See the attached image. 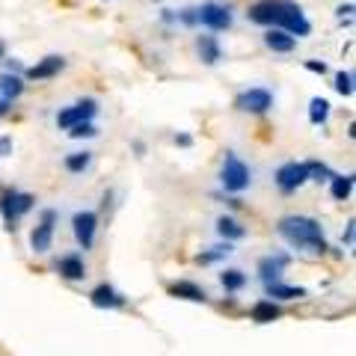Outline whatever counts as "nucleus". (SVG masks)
<instances>
[{"mask_svg":"<svg viewBox=\"0 0 356 356\" xmlns=\"http://www.w3.org/2000/svg\"><path fill=\"white\" fill-rule=\"evenodd\" d=\"M280 235L297 250H306V252H324L327 250L321 222L312 220V217H300V214L282 217L280 220Z\"/></svg>","mask_w":356,"mask_h":356,"instance_id":"nucleus-1","label":"nucleus"},{"mask_svg":"<svg viewBox=\"0 0 356 356\" xmlns=\"http://www.w3.org/2000/svg\"><path fill=\"white\" fill-rule=\"evenodd\" d=\"M0 57H3V42H0Z\"/></svg>","mask_w":356,"mask_h":356,"instance_id":"nucleus-35","label":"nucleus"},{"mask_svg":"<svg viewBox=\"0 0 356 356\" xmlns=\"http://www.w3.org/2000/svg\"><path fill=\"white\" fill-rule=\"evenodd\" d=\"M222 187L229 193H241L250 187V170L235 152H226V161H222V175H220Z\"/></svg>","mask_w":356,"mask_h":356,"instance_id":"nucleus-3","label":"nucleus"},{"mask_svg":"<svg viewBox=\"0 0 356 356\" xmlns=\"http://www.w3.org/2000/svg\"><path fill=\"white\" fill-rule=\"evenodd\" d=\"M285 264H288V255H267V259L259 261V276L270 285L280 280V273L285 270Z\"/></svg>","mask_w":356,"mask_h":356,"instance_id":"nucleus-15","label":"nucleus"},{"mask_svg":"<svg viewBox=\"0 0 356 356\" xmlns=\"http://www.w3.org/2000/svg\"><path fill=\"white\" fill-rule=\"evenodd\" d=\"M63 69H65V60L57 57V54H51V57L39 60L36 65H33V69H27V77H30V81H48V77L60 74Z\"/></svg>","mask_w":356,"mask_h":356,"instance_id":"nucleus-12","label":"nucleus"},{"mask_svg":"<svg viewBox=\"0 0 356 356\" xmlns=\"http://www.w3.org/2000/svg\"><path fill=\"white\" fill-rule=\"evenodd\" d=\"M98 113V104L92 102V98H86V102H77V104H72V107H65L63 113L57 116V122H60V128H74V125H83V122H92V116Z\"/></svg>","mask_w":356,"mask_h":356,"instance_id":"nucleus-7","label":"nucleus"},{"mask_svg":"<svg viewBox=\"0 0 356 356\" xmlns=\"http://www.w3.org/2000/svg\"><path fill=\"white\" fill-rule=\"evenodd\" d=\"M276 9H280V0H259V3L250 6V21L255 24H264V27H273L276 24Z\"/></svg>","mask_w":356,"mask_h":356,"instance_id":"nucleus-13","label":"nucleus"},{"mask_svg":"<svg viewBox=\"0 0 356 356\" xmlns=\"http://www.w3.org/2000/svg\"><path fill=\"white\" fill-rule=\"evenodd\" d=\"M309 181V166L306 163H282L280 170H276V184H280V191L285 193H294L297 187H303Z\"/></svg>","mask_w":356,"mask_h":356,"instance_id":"nucleus-6","label":"nucleus"},{"mask_svg":"<svg viewBox=\"0 0 356 356\" xmlns=\"http://www.w3.org/2000/svg\"><path fill=\"white\" fill-rule=\"evenodd\" d=\"M250 315H252L255 324H270V321H276V318L282 315V312H280V306H276L273 300H259V303L252 306Z\"/></svg>","mask_w":356,"mask_h":356,"instance_id":"nucleus-17","label":"nucleus"},{"mask_svg":"<svg viewBox=\"0 0 356 356\" xmlns=\"http://www.w3.org/2000/svg\"><path fill=\"white\" fill-rule=\"evenodd\" d=\"M170 294L172 297H181V300H193V303H205V300H208V294L199 285H193V282H172L170 285Z\"/></svg>","mask_w":356,"mask_h":356,"instance_id":"nucleus-18","label":"nucleus"},{"mask_svg":"<svg viewBox=\"0 0 356 356\" xmlns=\"http://www.w3.org/2000/svg\"><path fill=\"white\" fill-rule=\"evenodd\" d=\"M306 166H309V178H315V181H321V178H332L327 163H306Z\"/></svg>","mask_w":356,"mask_h":356,"instance_id":"nucleus-30","label":"nucleus"},{"mask_svg":"<svg viewBox=\"0 0 356 356\" xmlns=\"http://www.w3.org/2000/svg\"><path fill=\"white\" fill-rule=\"evenodd\" d=\"M95 125L92 122H83V125H74V128H69V137H74V140H81V137H95Z\"/></svg>","mask_w":356,"mask_h":356,"instance_id":"nucleus-29","label":"nucleus"},{"mask_svg":"<svg viewBox=\"0 0 356 356\" xmlns=\"http://www.w3.org/2000/svg\"><path fill=\"white\" fill-rule=\"evenodd\" d=\"M13 152V140L9 137H0V158H3V154H9Z\"/></svg>","mask_w":356,"mask_h":356,"instance_id":"nucleus-32","label":"nucleus"},{"mask_svg":"<svg viewBox=\"0 0 356 356\" xmlns=\"http://www.w3.org/2000/svg\"><path fill=\"white\" fill-rule=\"evenodd\" d=\"M330 116V102L327 98H312V104H309V122L312 125H324Z\"/></svg>","mask_w":356,"mask_h":356,"instance_id":"nucleus-24","label":"nucleus"},{"mask_svg":"<svg viewBox=\"0 0 356 356\" xmlns=\"http://www.w3.org/2000/svg\"><path fill=\"white\" fill-rule=\"evenodd\" d=\"M267 294L276 297V300H297V297H306V288H294V285L270 282V285H267Z\"/></svg>","mask_w":356,"mask_h":356,"instance_id":"nucleus-22","label":"nucleus"},{"mask_svg":"<svg viewBox=\"0 0 356 356\" xmlns=\"http://www.w3.org/2000/svg\"><path fill=\"white\" fill-rule=\"evenodd\" d=\"M217 232H220V235L226 238V241H238V238L247 235V229H243L235 217H220V220H217Z\"/></svg>","mask_w":356,"mask_h":356,"instance_id":"nucleus-21","label":"nucleus"},{"mask_svg":"<svg viewBox=\"0 0 356 356\" xmlns=\"http://www.w3.org/2000/svg\"><path fill=\"white\" fill-rule=\"evenodd\" d=\"M72 226H74L77 243H81L83 250H92V243H95V229H98V217L92 214V211H77L74 220H72Z\"/></svg>","mask_w":356,"mask_h":356,"instance_id":"nucleus-9","label":"nucleus"},{"mask_svg":"<svg viewBox=\"0 0 356 356\" xmlns=\"http://www.w3.org/2000/svg\"><path fill=\"white\" fill-rule=\"evenodd\" d=\"M332 196L339 199V202H344V199H350L353 193V175H332Z\"/></svg>","mask_w":356,"mask_h":356,"instance_id":"nucleus-23","label":"nucleus"},{"mask_svg":"<svg viewBox=\"0 0 356 356\" xmlns=\"http://www.w3.org/2000/svg\"><path fill=\"white\" fill-rule=\"evenodd\" d=\"M89 300H92V306H98V309H122L125 306V297H122L116 288L107 285V282L95 285L92 294H89Z\"/></svg>","mask_w":356,"mask_h":356,"instance_id":"nucleus-11","label":"nucleus"},{"mask_svg":"<svg viewBox=\"0 0 356 356\" xmlns=\"http://www.w3.org/2000/svg\"><path fill=\"white\" fill-rule=\"evenodd\" d=\"M336 89L341 95H353V74L350 72H339L336 74Z\"/></svg>","mask_w":356,"mask_h":356,"instance_id":"nucleus-28","label":"nucleus"},{"mask_svg":"<svg viewBox=\"0 0 356 356\" xmlns=\"http://www.w3.org/2000/svg\"><path fill=\"white\" fill-rule=\"evenodd\" d=\"M264 44L270 51H280V54H288V51H294V44H297V39L291 36V33H285V30H280V27H270L264 33Z\"/></svg>","mask_w":356,"mask_h":356,"instance_id":"nucleus-16","label":"nucleus"},{"mask_svg":"<svg viewBox=\"0 0 356 356\" xmlns=\"http://www.w3.org/2000/svg\"><path fill=\"white\" fill-rule=\"evenodd\" d=\"M54 222H57V214L54 211H44L42 214V222L33 229L30 235V247L33 252H48L51 250V241H54Z\"/></svg>","mask_w":356,"mask_h":356,"instance_id":"nucleus-10","label":"nucleus"},{"mask_svg":"<svg viewBox=\"0 0 356 356\" xmlns=\"http://www.w3.org/2000/svg\"><path fill=\"white\" fill-rule=\"evenodd\" d=\"M196 51H199V57H202L208 65H214L220 60V44L214 36H199L196 39Z\"/></svg>","mask_w":356,"mask_h":356,"instance_id":"nucleus-20","label":"nucleus"},{"mask_svg":"<svg viewBox=\"0 0 356 356\" xmlns=\"http://www.w3.org/2000/svg\"><path fill=\"white\" fill-rule=\"evenodd\" d=\"M0 92H3L6 102H15V98L24 92V81H21V74H13V72L0 74Z\"/></svg>","mask_w":356,"mask_h":356,"instance_id":"nucleus-19","label":"nucleus"},{"mask_svg":"<svg viewBox=\"0 0 356 356\" xmlns=\"http://www.w3.org/2000/svg\"><path fill=\"white\" fill-rule=\"evenodd\" d=\"M306 69H309V72L324 74V72H327V65H324V63H318V60H309V63H306Z\"/></svg>","mask_w":356,"mask_h":356,"instance_id":"nucleus-31","label":"nucleus"},{"mask_svg":"<svg viewBox=\"0 0 356 356\" xmlns=\"http://www.w3.org/2000/svg\"><path fill=\"white\" fill-rule=\"evenodd\" d=\"M273 27H280L285 33H291V36H309V30L312 24L306 21L303 15V9H300L294 0H280V9H276V24Z\"/></svg>","mask_w":356,"mask_h":356,"instance_id":"nucleus-2","label":"nucleus"},{"mask_svg":"<svg viewBox=\"0 0 356 356\" xmlns=\"http://www.w3.org/2000/svg\"><path fill=\"white\" fill-rule=\"evenodd\" d=\"M57 270H60V276H65V280L77 282V280H83L86 276V264H83L81 255L72 252V255H63V259L57 261Z\"/></svg>","mask_w":356,"mask_h":356,"instance_id":"nucleus-14","label":"nucleus"},{"mask_svg":"<svg viewBox=\"0 0 356 356\" xmlns=\"http://www.w3.org/2000/svg\"><path fill=\"white\" fill-rule=\"evenodd\" d=\"M220 282H222L226 291H241V288L247 285V276H243L241 270H226V273L220 276Z\"/></svg>","mask_w":356,"mask_h":356,"instance_id":"nucleus-25","label":"nucleus"},{"mask_svg":"<svg viewBox=\"0 0 356 356\" xmlns=\"http://www.w3.org/2000/svg\"><path fill=\"white\" fill-rule=\"evenodd\" d=\"M6 110H9V102L6 98H0V116H6Z\"/></svg>","mask_w":356,"mask_h":356,"instance_id":"nucleus-33","label":"nucleus"},{"mask_svg":"<svg viewBox=\"0 0 356 356\" xmlns=\"http://www.w3.org/2000/svg\"><path fill=\"white\" fill-rule=\"evenodd\" d=\"M196 21L208 30H229L232 27V9L222 3H202L196 9Z\"/></svg>","mask_w":356,"mask_h":356,"instance_id":"nucleus-5","label":"nucleus"},{"mask_svg":"<svg viewBox=\"0 0 356 356\" xmlns=\"http://www.w3.org/2000/svg\"><path fill=\"white\" fill-rule=\"evenodd\" d=\"M235 107L243 110V113H267V110L273 107V95L261 86H252V89H247V92L238 95Z\"/></svg>","mask_w":356,"mask_h":356,"instance_id":"nucleus-8","label":"nucleus"},{"mask_svg":"<svg viewBox=\"0 0 356 356\" xmlns=\"http://www.w3.org/2000/svg\"><path fill=\"white\" fill-rule=\"evenodd\" d=\"M89 161H92V154H89V152H74V154L65 158V170H69V172H83L89 166Z\"/></svg>","mask_w":356,"mask_h":356,"instance_id":"nucleus-26","label":"nucleus"},{"mask_svg":"<svg viewBox=\"0 0 356 356\" xmlns=\"http://www.w3.org/2000/svg\"><path fill=\"white\" fill-rule=\"evenodd\" d=\"M33 202H36V199L30 193H18V191H6L0 196V214H3V220L9 222V229H15V222L33 208Z\"/></svg>","mask_w":356,"mask_h":356,"instance_id":"nucleus-4","label":"nucleus"},{"mask_svg":"<svg viewBox=\"0 0 356 356\" xmlns=\"http://www.w3.org/2000/svg\"><path fill=\"white\" fill-rule=\"evenodd\" d=\"M344 241L353 243V222H348V235H344Z\"/></svg>","mask_w":356,"mask_h":356,"instance_id":"nucleus-34","label":"nucleus"},{"mask_svg":"<svg viewBox=\"0 0 356 356\" xmlns=\"http://www.w3.org/2000/svg\"><path fill=\"white\" fill-rule=\"evenodd\" d=\"M232 252V247L229 243H222V247H211L208 252H199V264H214V261H220V259H226V255Z\"/></svg>","mask_w":356,"mask_h":356,"instance_id":"nucleus-27","label":"nucleus"}]
</instances>
